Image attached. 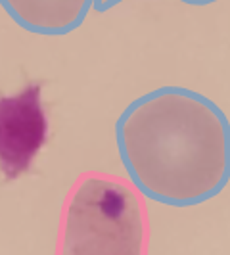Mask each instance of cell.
<instances>
[{
    "label": "cell",
    "mask_w": 230,
    "mask_h": 255,
    "mask_svg": "<svg viewBox=\"0 0 230 255\" xmlns=\"http://www.w3.org/2000/svg\"><path fill=\"white\" fill-rule=\"evenodd\" d=\"M115 142L134 190L157 204H204L230 180L229 119L190 89L161 87L130 102L115 123Z\"/></svg>",
    "instance_id": "6da1fadb"
},
{
    "label": "cell",
    "mask_w": 230,
    "mask_h": 255,
    "mask_svg": "<svg viewBox=\"0 0 230 255\" xmlns=\"http://www.w3.org/2000/svg\"><path fill=\"white\" fill-rule=\"evenodd\" d=\"M150 221L140 194L102 171L81 173L67 192L56 255H148Z\"/></svg>",
    "instance_id": "7a4b0ae2"
},
{
    "label": "cell",
    "mask_w": 230,
    "mask_h": 255,
    "mask_svg": "<svg viewBox=\"0 0 230 255\" xmlns=\"http://www.w3.org/2000/svg\"><path fill=\"white\" fill-rule=\"evenodd\" d=\"M48 138V117L40 85L0 96V171L8 180L27 173Z\"/></svg>",
    "instance_id": "3957f363"
},
{
    "label": "cell",
    "mask_w": 230,
    "mask_h": 255,
    "mask_svg": "<svg viewBox=\"0 0 230 255\" xmlns=\"http://www.w3.org/2000/svg\"><path fill=\"white\" fill-rule=\"evenodd\" d=\"M0 6L21 29L35 35H67L94 8L90 0H2Z\"/></svg>",
    "instance_id": "277c9868"
}]
</instances>
